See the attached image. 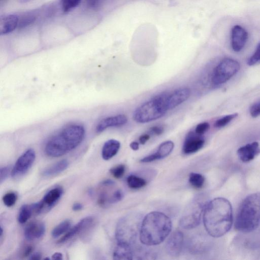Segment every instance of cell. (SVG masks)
<instances>
[{"label":"cell","mask_w":260,"mask_h":260,"mask_svg":"<svg viewBox=\"0 0 260 260\" xmlns=\"http://www.w3.org/2000/svg\"><path fill=\"white\" fill-rule=\"evenodd\" d=\"M85 128L81 124L65 126L47 142L45 151L50 157L61 156L78 146L85 137Z\"/></svg>","instance_id":"3"},{"label":"cell","mask_w":260,"mask_h":260,"mask_svg":"<svg viewBox=\"0 0 260 260\" xmlns=\"http://www.w3.org/2000/svg\"><path fill=\"white\" fill-rule=\"evenodd\" d=\"M190 89L187 87L179 88L168 92L167 98L168 110L173 109L186 101L190 96Z\"/></svg>","instance_id":"13"},{"label":"cell","mask_w":260,"mask_h":260,"mask_svg":"<svg viewBox=\"0 0 260 260\" xmlns=\"http://www.w3.org/2000/svg\"><path fill=\"white\" fill-rule=\"evenodd\" d=\"M250 115L255 118L260 115V102L253 104L249 110Z\"/></svg>","instance_id":"35"},{"label":"cell","mask_w":260,"mask_h":260,"mask_svg":"<svg viewBox=\"0 0 260 260\" xmlns=\"http://www.w3.org/2000/svg\"><path fill=\"white\" fill-rule=\"evenodd\" d=\"M127 184L132 189H139L145 186L147 181L144 178L135 175H130L127 178Z\"/></svg>","instance_id":"26"},{"label":"cell","mask_w":260,"mask_h":260,"mask_svg":"<svg viewBox=\"0 0 260 260\" xmlns=\"http://www.w3.org/2000/svg\"><path fill=\"white\" fill-rule=\"evenodd\" d=\"M260 61V42L257 45L254 53L247 60V64L253 66Z\"/></svg>","instance_id":"33"},{"label":"cell","mask_w":260,"mask_h":260,"mask_svg":"<svg viewBox=\"0 0 260 260\" xmlns=\"http://www.w3.org/2000/svg\"><path fill=\"white\" fill-rule=\"evenodd\" d=\"M46 227L44 223L40 220H34L29 222L25 227L24 237L28 241L41 238L45 234Z\"/></svg>","instance_id":"17"},{"label":"cell","mask_w":260,"mask_h":260,"mask_svg":"<svg viewBox=\"0 0 260 260\" xmlns=\"http://www.w3.org/2000/svg\"><path fill=\"white\" fill-rule=\"evenodd\" d=\"M41 258V254L39 252L34 253L32 254H31L29 259H35L38 260L40 259Z\"/></svg>","instance_id":"42"},{"label":"cell","mask_w":260,"mask_h":260,"mask_svg":"<svg viewBox=\"0 0 260 260\" xmlns=\"http://www.w3.org/2000/svg\"><path fill=\"white\" fill-rule=\"evenodd\" d=\"M140 218L137 215H128L119 219L115 229L117 244L131 246L137 238L140 229Z\"/></svg>","instance_id":"6"},{"label":"cell","mask_w":260,"mask_h":260,"mask_svg":"<svg viewBox=\"0 0 260 260\" xmlns=\"http://www.w3.org/2000/svg\"><path fill=\"white\" fill-rule=\"evenodd\" d=\"M71 225L72 222L70 220H63L53 229L51 232L52 236L56 238L67 233L71 229Z\"/></svg>","instance_id":"25"},{"label":"cell","mask_w":260,"mask_h":260,"mask_svg":"<svg viewBox=\"0 0 260 260\" xmlns=\"http://www.w3.org/2000/svg\"><path fill=\"white\" fill-rule=\"evenodd\" d=\"M125 171V166L124 165L120 164L111 168L110 170V172L114 178L119 179L123 176Z\"/></svg>","instance_id":"31"},{"label":"cell","mask_w":260,"mask_h":260,"mask_svg":"<svg viewBox=\"0 0 260 260\" xmlns=\"http://www.w3.org/2000/svg\"><path fill=\"white\" fill-rule=\"evenodd\" d=\"M238 116V114L235 113L223 116L215 122L214 124V127L216 128H222L229 124Z\"/></svg>","instance_id":"28"},{"label":"cell","mask_w":260,"mask_h":260,"mask_svg":"<svg viewBox=\"0 0 260 260\" xmlns=\"http://www.w3.org/2000/svg\"><path fill=\"white\" fill-rule=\"evenodd\" d=\"M174 144L171 141H167L161 143L158 146L157 151L140 160L142 162H149L156 160L164 158L168 156L173 151Z\"/></svg>","instance_id":"16"},{"label":"cell","mask_w":260,"mask_h":260,"mask_svg":"<svg viewBox=\"0 0 260 260\" xmlns=\"http://www.w3.org/2000/svg\"><path fill=\"white\" fill-rule=\"evenodd\" d=\"M164 131V128L161 126L155 125L152 126L149 129V134L153 135L159 136L161 135Z\"/></svg>","instance_id":"37"},{"label":"cell","mask_w":260,"mask_h":260,"mask_svg":"<svg viewBox=\"0 0 260 260\" xmlns=\"http://www.w3.org/2000/svg\"><path fill=\"white\" fill-rule=\"evenodd\" d=\"M172 226L171 219L165 214L158 211L150 212L141 222L140 240L147 246L159 244L169 236Z\"/></svg>","instance_id":"2"},{"label":"cell","mask_w":260,"mask_h":260,"mask_svg":"<svg viewBox=\"0 0 260 260\" xmlns=\"http://www.w3.org/2000/svg\"><path fill=\"white\" fill-rule=\"evenodd\" d=\"M36 158V153L32 149L24 152L17 159L14 165L11 175L16 177L25 174L31 167Z\"/></svg>","instance_id":"9"},{"label":"cell","mask_w":260,"mask_h":260,"mask_svg":"<svg viewBox=\"0 0 260 260\" xmlns=\"http://www.w3.org/2000/svg\"><path fill=\"white\" fill-rule=\"evenodd\" d=\"M168 92H161L141 105L134 111V120L145 123L163 117L169 110L167 104Z\"/></svg>","instance_id":"5"},{"label":"cell","mask_w":260,"mask_h":260,"mask_svg":"<svg viewBox=\"0 0 260 260\" xmlns=\"http://www.w3.org/2000/svg\"><path fill=\"white\" fill-rule=\"evenodd\" d=\"M129 146L133 150H137L139 148V144L136 141H133L131 143Z\"/></svg>","instance_id":"43"},{"label":"cell","mask_w":260,"mask_h":260,"mask_svg":"<svg viewBox=\"0 0 260 260\" xmlns=\"http://www.w3.org/2000/svg\"><path fill=\"white\" fill-rule=\"evenodd\" d=\"M52 259L54 260L62 259L63 255L60 252H55L52 255Z\"/></svg>","instance_id":"41"},{"label":"cell","mask_w":260,"mask_h":260,"mask_svg":"<svg viewBox=\"0 0 260 260\" xmlns=\"http://www.w3.org/2000/svg\"><path fill=\"white\" fill-rule=\"evenodd\" d=\"M62 193L63 190L60 187H55L49 190L42 200L45 208L53 207L61 198Z\"/></svg>","instance_id":"21"},{"label":"cell","mask_w":260,"mask_h":260,"mask_svg":"<svg viewBox=\"0 0 260 260\" xmlns=\"http://www.w3.org/2000/svg\"><path fill=\"white\" fill-rule=\"evenodd\" d=\"M17 199V196L14 192L6 193L2 199L4 204L8 207L13 206L16 203Z\"/></svg>","instance_id":"30"},{"label":"cell","mask_w":260,"mask_h":260,"mask_svg":"<svg viewBox=\"0 0 260 260\" xmlns=\"http://www.w3.org/2000/svg\"><path fill=\"white\" fill-rule=\"evenodd\" d=\"M206 205L202 194L194 197L185 208L180 219V226L184 229L197 227L200 223Z\"/></svg>","instance_id":"7"},{"label":"cell","mask_w":260,"mask_h":260,"mask_svg":"<svg viewBox=\"0 0 260 260\" xmlns=\"http://www.w3.org/2000/svg\"><path fill=\"white\" fill-rule=\"evenodd\" d=\"M36 20V17L34 15H27L23 17L19 20L18 27L20 28H24L32 24Z\"/></svg>","instance_id":"32"},{"label":"cell","mask_w":260,"mask_h":260,"mask_svg":"<svg viewBox=\"0 0 260 260\" xmlns=\"http://www.w3.org/2000/svg\"><path fill=\"white\" fill-rule=\"evenodd\" d=\"M183 244V234L179 231H174L168 238L166 244L167 252L171 256L176 257L181 252Z\"/></svg>","instance_id":"12"},{"label":"cell","mask_w":260,"mask_h":260,"mask_svg":"<svg viewBox=\"0 0 260 260\" xmlns=\"http://www.w3.org/2000/svg\"><path fill=\"white\" fill-rule=\"evenodd\" d=\"M83 206L80 203H76L72 206L73 210L75 211H80L82 209Z\"/></svg>","instance_id":"40"},{"label":"cell","mask_w":260,"mask_h":260,"mask_svg":"<svg viewBox=\"0 0 260 260\" xmlns=\"http://www.w3.org/2000/svg\"><path fill=\"white\" fill-rule=\"evenodd\" d=\"M82 0H61L62 11L64 13L69 12L76 8Z\"/></svg>","instance_id":"29"},{"label":"cell","mask_w":260,"mask_h":260,"mask_svg":"<svg viewBox=\"0 0 260 260\" xmlns=\"http://www.w3.org/2000/svg\"><path fill=\"white\" fill-rule=\"evenodd\" d=\"M94 223V218L93 216L84 217L70 229L64 236L58 240L57 243L58 244L63 243L75 236L87 231L93 225Z\"/></svg>","instance_id":"10"},{"label":"cell","mask_w":260,"mask_h":260,"mask_svg":"<svg viewBox=\"0 0 260 260\" xmlns=\"http://www.w3.org/2000/svg\"><path fill=\"white\" fill-rule=\"evenodd\" d=\"M127 118L123 114L106 117L101 120L96 126V132L101 133L110 127L121 126L126 123Z\"/></svg>","instance_id":"18"},{"label":"cell","mask_w":260,"mask_h":260,"mask_svg":"<svg viewBox=\"0 0 260 260\" xmlns=\"http://www.w3.org/2000/svg\"><path fill=\"white\" fill-rule=\"evenodd\" d=\"M19 18L16 14H9L0 18V35H5L13 31L17 27Z\"/></svg>","instance_id":"19"},{"label":"cell","mask_w":260,"mask_h":260,"mask_svg":"<svg viewBox=\"0 0 260 260\" xmlns=\"http://www.w3.org/2000/svg\"><path fill=\"white\" fill-rule=\"evenodd\" d=\"M69 166V161L67 159L61 160L45 169L43 175L45 177L56 176L66 170Z\"/></svg>","instance_id":"22"},{"label":"cell","mask_w":260,"mask_h":260,"mask_svg":"<svg viewBox=\"0 0 260 260\" xmlns=\"http://www.w3.org/2000/svg\"><path fill=\"white\" fill-rule=\"evenodd\" d=\"M203 223L208 234L220 237L231 229L233 211L230 202L223 198H217L207 203L203 212Z\"/></svg>","instance_id":"1"},{"label":"cell","mask_w":260,"mask_h":260,"mask_svg":"<svg viewBox=\"0 0 260 260\" xmlns=\"http://www.w3.org/2000/svg\"><path fill=\"white\" fill-rule=\"evenodd\" d=\"M260 221V192L247 196L243 200L236 216L235 228L240 232L255 230Z\"/></svg>","instance_id":"4"},{"label":"cell","mask_w":260,"mask_h":260,"mask_svg":"<svg viewBox=\"0 0 260 260\" xmlns=\"http://www.w3.org/2000/svg\"><path fill=\"white\" fill-rule=\"evenodd\" d=\"M34 250V247L32 245L26 246L22 252V257H26L28 256L31 255Z\"/></svg>","instance_id":"38"},{"label":"cell","mask_w":260,"mask_h":260,"mask_svg":"<svg viewBox=\"0 0 260 260\" xmlns=\"http://www.w3.org/2000/svg\"><path fill=\"white\" fill-rule=\"evenodd\" d=\"M34 213L31 204L22 205L18 215V221L20 223H25Z\"/></svg>","instance_id":"24"},{"label":"cell","mask_w":260,"mask_h":260,"mask_svg":"<svg viewBox=\"0 0 260 260\" xmlns=\"http://www.w3.org/2000/svg\"><path fill=\"white\" fill-rule=\"evenodd\" d=\"M18 1L21 3H27L31 0H18Z\"/></svg>","instance_id":"44"},{"label":"cell","mask_w":260,"mask_h":260,"mask_svg":"<svg viewBox=\"0 0 260 260\" xmlns=\"http://www.w3.org/2000/svg\"><path fill=\"white\" fill-rule=\"evenodd\" d=\"M189 183L194 188L199 189L202 188L205 183V178L201 174L191 173L189 175Z\"/></svg>","instance_id":"27"},{"label":"cell","mask_w":260,"mask_h":260,"mask_svg":"<svg viewBox=\"0 0 260 260\" xmlns=\"http://www.w3.org/2000/svg\"><path fill=\"white\" fill-rule=\"evenodd\" d=\"M120 147V142L115 139L107 141L104 144L102 156L104 159L109 160L114 157L118 152Z\"/></svg>","instance_id":"20"},{"label":"cell","mask_w":260,"mask_h":260,"mask_svg":"<svg viewBox=\"0 0 260 260\" xmlns=\"http://www.w3.org/2000/svg\"><path fill=\"white\" fill-rule=\"evenodd\" d=\"M150 135L147 134L142 135L139 138L140 144H145L150 139Z\"/></svg>","instance_id":"39"},{"label":"cell","mask_w":260,"mask_h":260,"mask_svg":"<svg viewBox=\"0 0 260 260\" xmlns=\"http://www.w3.org/2000/svg\"><path fill=\"white\" fill-rule=\"evenodd\" d=\"M240 69V64L237 60L231 58H223L213 70L212 83L214 85L225 83L236 75Z\"/></svg>","instance_id":"8"},{"label":"cell","mask_w":260,"mask_h":260,"mask_svg":"<svg viewBox=\"0 0 260 260\" xmlns=\"http://www.w3.org/2000/svg\"><path fill=\"white\" fill-rule=\"evenodd\" d=\"M10 173V167L5 166L1 167L0 169V182L2 183L8 177Z\"/></svg>","instance_id":"36"},{"label":"cell","mask_w":260,"mask_h":260,"mask_svg":"<svg viewBox=\"0 0 260 260\" xmlns=\"http://www.w3.org/2000/svg\"><path fill=\"white\" fill-rule=\"evenodd\" d=\"M210 128V124L207 122L199 123L196 127L194 132L199 135H203Z\"/></svg>","instance_id":"34"},{"label":"cell","mask_w":260,"mask_h":260,"mask_svg":"<svg viewBox=\"0 0 260 260\" xmlns=\"http://www.w3.org/2000/svg\"><path fill=\"white\" fill-rule=\"evenodd\" d=\"M239 159L244 162L251 161L260 153V146L257 142L247 144L240 147L237 152Z\"/></svg>","instance_id":"15"},{"label":"cell","mask_w":260,"mask_h":260,"mask_svg":"<svg viewBox=\"0 0 260 260\" xmlns=\"http://www.w3.org/2000/svg\"><path fill=\"white\" fill-rule=\"evenodd\" d=\"M205 142L202 135H199L194 132H189L185 136L182 151L185 154L195 153L204 146Z\"/></svg>","instance_id":"11"},{"label":"cell","mask_w":260,"mask_h":260,"mask_svg":"<svg viewBox=\"0 0 260 260\" xmlns=\"http://www.w3.org/2000/svg\"><path fill=\"white\" fill-rule=\"evenodd\" d=\"M248 32L241 26L234 25L231 30V46L235 52H239L244 47L247 39Z\"/></svg>","instance_id":"14"},{"label":"cell","mask_w":260,"mask_h":260,"mask_svg":"<svg viewBox=\"0 0 260 260\" xmlns=\"http://www.w3.org/2000/svg\"><path fill=\"white\" fill-rule=\"evenodd\" d=\"M133 253L131 246L125 244H117L113 252L114 259H132Z\"/></svg>","instance_id":"23"}]
</instances>
